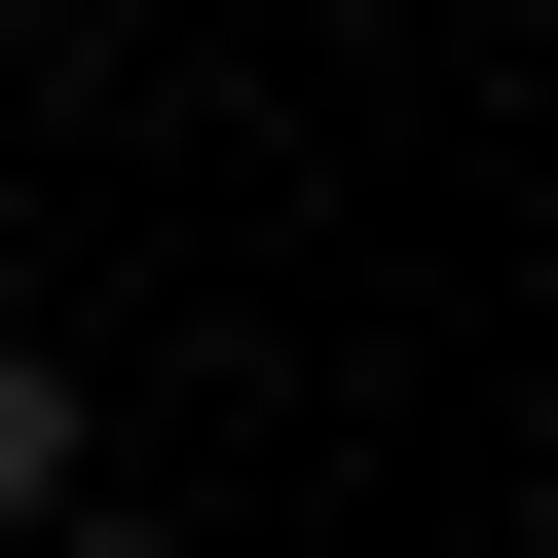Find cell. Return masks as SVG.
<instances>
[{
  "label": "cell",
  "mask_w": 558,
  "mask_h": 558,
  "mask_svg": "<svg viewBox=\"0 0 558 558\" xmlns=\"http://www.w3.org/2000/svg\"><path fill=\"white\" fill-rule=\"evenodd\" d=\"M0 521H75V373H38V336H0Z\"/></svg>",
  "instance_id": "cell-1"
},
{
  "label": "cell",
  "mask_w": 558,
  "mask_h": 558,
  "mask_svg": "<svg viewBox=\"0 0 558 558\" xmlns=\"http://www.w3.org/2000/svg\"><path fill=\"white\" fill-rule=\"evenodd\" d=\"M75 558H149V521H75Z\"/></svg>",
  "instance_id": "cell-2"
}]
</instances>
